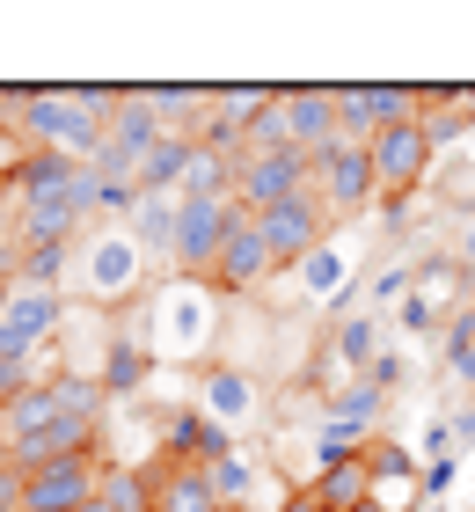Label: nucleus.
I'll return each mask as SVG.
<instances>
[{
  "label": "nucleus",
  "instance_id": "18",
  "mask_svg": "<svg viewBox=\"0 0 475 512\" xmlns=\"http://www.w3.org/2000/svg\"><path fill=\"white\" fill-rule=\"evenodd\" d=\"M300 278H307V293H315V300H337V308L351 300V286H359V271H351V249H344L337 235H329V242L300 264Z\"/></svg>",
  "mask_w": 475,
  "mask_h": 512
},
{
  "label": "nucleus",
  "instance_id": "29",
  "mask_svg": "<svg viewBox=\"0 0 475 512\" xmlns=\"http://www.w3.org/2000/svg\"><path fill=\"white\" fill-rule=\"evenodd\" d=\"M0 352H8V330H0Z\"/></svg>",
  "mask_w": 475,
  "mask_h": 512
},
{
  "label": "nucleus",
  "instance_id": "2",
  "mask_svg": "<svg viewBox=\"0 0 475 512\" xmlns=\"http://www.w3.org/2000/svg\"><path fill=\"white\" fill-rule=\"evenodd\" d=\"M66 286H74L88 308L117 315L125 300H147V249L132 242L125 220H95L74 235V271H66Z\"/></svg>",
  "mask_w": 475,
  "mask_h": 512
},
{
  "label": "nucleus",
  "instance_id": "17",
  "mask_svg": "<svg viewBox=\"0 0 475 512\" xmlns=\"http://www.w3.org/2000/svg\"><path fill=\"white\" fill-rule=\"evenodd\" d=\"M227 447H234V439H227L220 425H212V417H205L198 403L169 417V461H198V469H212V461H220Z\"/></svg>",
  "mask_w": 475,
  "mask_h": 512
},
{
  "label": "nucleus",
  "instance_id": "23",
  "mask_svg": "<svg viewBox=\"0 0 475 512\" xmlns=\"http://www.w3.org/2000/svg\"><path fill=\"white\" fill-rule=\"evenodd\" d=\"M454 469H461V461H454V454H446V461H432V469H424V476H417V491H424V498H439V491H446V483H454Z\"/></svg>",
  "mask_w": 475,
  "mask_h": 512
},
{
  "label": "nucleus",
  "instance_id": "6",
  "mask_svg": "<svg viewBox=\"0 0 475 512\" xmlns=\"http://www.w3.org/2000/svg\"><path fill=\"white\" fill-rule=\"evenodd\" d=\"M315 198L329 205V220H337V227H351V220H359L366 205L380 198L366 147H351V139H329V147L315 154Z\"/></svg>",
  "mask_w": 475,
  "mask_h": 512
},
{
  "label": "nucleus",
  "instance_id": "12",
  "mask_svg": "<svg viewBox=\"0 0 475 512\" xmlns=\"http://www.w3.org/2000/svg\"><path fill=\"white\" fill-rule=\"evenodd\" d=\"M373 447V439H366ZM366 447H351V454H322V469L300 483L315 505H329V512H359V505H373V461H366Z\"/></svg>",
  "mask_w": 475,
  "mask_h": 512
},
{
  "label": "nucleus",
  "instance_id": "16",
  "mask_svg": "<svg viewBox=\"0 0 475 512\" xmlns=\"http://www.w3.org/2000/svg\"><path fill=\"white\" fill-rule=\"evenodd\" d=\"M176 220H183V198L176 191H139L132 213H125L132 242L147 249V256H176Z\"/></svg>",
  "mask_w": 475,
  "mask_h": 512
},
{
  "label": "nucleus",
  "instance_id": "21",
  "mask_svg": "<svg viewBox=\"0 0 475 512\" xmlns=\"http://www.w3.org/2000/svg\"><path fill=\"white\" fill-rule=\"evenodd\" d=\"M446 374H454V381H475V315H461L454 337H446Z\"/></svg>",
  "mask_w": 475,
  "mask_h": 512
},
{
  "label": "nucleus",
  "instance_id": "15",
  "mask_svg": "<svg viewBox=\"0 0 475 512\" xmlns=\"http://www.w3.org/2000/svg\"><path fill=\"white\" fill-rule=\"evenodd\" d=\"M278 110L300 154H322L337 139V88H278Z\"/></svg>",
  "mask_w": 475,
  "mask_h": 512
},
{
  "label": "nucleus",
  "instance_id": "3",
  "mask_svg": "<svg viewBox=\"0 0 475 512\" xmlns=\"http://www.w3.org/2000/svg\"><path fill=\"white\" fill-rule=\"evenodd\" d=\"M139 330H147L154 359H190V352H205L212 330H220V293H212L205 278H169V286L147 293Z\"/></svg>",
  "mask_w": 475,
  "mask_h": 512
},
{
  "label": "nucleus",
  "instance_id": "19",
  "mask_svg": "<svg viewBox=\"0 0 475 512\" xmlns=\"http://www.w3.org/2000/svg\"><path fill=\"white\" fill-rule=\"evenodd\" d=\"M95 498H103L110 512H147L154 505V476L132 469V461H103V491Z\"/></svg>",
  "mask_w": 475,
  "mask_h": 512
},
{
  "label": "nucleus",
  "instance_id": "13",
  "mask_svg": "<svg viewBox=\"0 0 475 512\" xmlns=\"http://www.w3.org/2000/svg\"><path fill=\"white\" fill-rule=\"evenodd\" d=\"M198 410H205L220 432L256 425V410H264V388H256L242 366H205V374H198Z\"/></svg>",
  "mask_w": 475,
  "mask_h": 512
},
{
  "label": "nucleus",
  "instance_id": "8",
  "mask_svg": "<svg viewBox=\"0 0 475 512\" xmlns=\"http://www.w3.org/2000/svg\"><path fill=\"white\" fill-rule=\"evenodd\" d=\"M234 220H242V205H234V198H183L176 256H169V264H176L183 278H212V264H220V242L234 235Z\"/></svg>",
  "mask_w": 475,
  "mask_h": 512
},
{
  "label": "nucleus",
  "instance_id": "28",
  "mask_svg": "<svg viewBox=\"0 0 475 512\" xmlns=\"http://www.w3.org/2000/svg\"><path fill=\"white\" fill-rule=\"evenodd\" d=\"M359 512H388V505H380V498H373V505H359Z\"/></svg>",
  "mask_w": 475,
  "mask_h": 512
},
{
  "label": "nucleus",
  "instance_id": "7",
  "mask_svg": "<svg viewBox=\"0 0 475 512\" xmlns=\"http://www.w3.org/2000/svg\"><path fill=\"white\" fill-rule=\"evenodd\" d=\"M264 242H271V264L278 271H300L307 256H315L329 235H337V220H329V205L315 198V191H300V198H285V205H271L264 220Z\"/></svg>",
  "mask_w": 475,
  "mask_h": 512
},
{
  "label": "nucleus",
  "instance_id": "26",
  "mask_svg": "<svg viewBox=\"0 0 475 512\" xmlns=\"http://www.w3.org/2000/svg\"><path fill=\"white\" fill-rule=\"evenodd\" d=\"M461 264H475V220H468V235H461Z\"/></svg>",
  "mask_w": 475,
  "mask_h": 512
},
{
  "label": "nucleus",
  "instance_id": "1",
  "mask_svg": "<svg viewBox=\"0 0 475 512\" xmlns=\"http://www.w3.org/2000/svg\"><path fill=\"white\" fill-rule=\"evenodd\" d=\"M125 103V88H22L15 103V132L44 154H74L95 161L110 132V110Z\"/></svg>",
  "mask_w": 475,
  "mask_h": 512
},
{
  "label": "nucleus",
  "instance_id": "11",
  "mask_svg": "<svg viewBox=\"0 0 475 512\" xmlns=\"http://www.w3.org/2000/svg\"><path fill=\"white\" fill-rule=\"evenodd\" d=\"M271 271H278V264H271L264 227H256V213H242V220H234V235L220 242V264H212V278H205V286L220 293V300H234V293H256Z\"/></svg>",
  "mask_w": 475,
  "mask_h": 512
},
{
  "label": "nucleus",
  "instance_id": "10",
  "mask_svg": "<svg viewBox=\"0 0 475 512\" xmlns=\"http://www.w3.org/2000/svg\"><path fill=\"white\" fill-rule=\"evenodd\" d=\"M0 330H8V352H44L66 330V293H52V286L0 293Z\"/></svg>",
  "mask_w": 475,
  "mask_h": 512
},
{
  "label": "nucleus",
  "instance_id": "24",
  "mask_svg": "<svg viewBox=\"0 0 475 512\" xmlns=\"http://www.w3.org/2000/svg\"><path fill=\"white\" fill-rule=\"evenodd\" d=\"M454 447H475V403H468V410L454 417Z\"/></svg>",
  "mask_w": 475,
  "mask_h": 512
},
{
  "label": "nucleus",
  "instance_id": "14",
  "mask_svg": "<svg viewBox=\"0 0 475 512\" xmlns=\"http://www.w3.org/2000/svg\"><path fill=\"white\" fill-rule=\"evenodd\" d=\"M147 476H154V505L147 512H227L198 461H169L161 454V461H147Z\"/></svg>",
  "mask_w": 475,
  "mask_h": 512
},
{
  "label": "nucleus",
  "instance_id": "27",
  "mask_svg": "<svg viewBox=\"0 0 475 512\" xmlns=\"http://www.w3.org/2000/svg\"><path fill=\"white\" fill-rule=\"evenodd\" d=\"M0 454H8V410H0Z\"/></svg>",
  "mask_w": 475,
  "mask_h": 512
},
{
  "label": "nucleus",
  "instance_id": "30",
  "mask_svg": "<svg viewBox=\"0 0 475 512\" xmlns=\"http://www.w3.org/2000/svg\"><path fill=\"white\" fill-rule=\"evenodd\" d=\"M424 512H439V505H424Z\"/></svg>",
  "mask_w": 475,
  "mask_h": 512
},
{
  "label": "nucleus",
  "instance_id": "5",
  "mask_svg": "<svg viewBox=\"0 0 475 512\" xmlns=\"http://www.w3.org/2000/svg\"><path fill=\"white\" fill-rule=\"evenodd\" d=\"M366 161H373V183H380V198H410L424 176H432V161H439V147H432V132H424V118H410V125H388V132H373V147H366Z\"/></svg>",
  "mask_w": 475,
  "mask_h": 512
},
{
  "label": "nucleus",
  "instance_id": "20",
  "mask_svg": "<svg viewBox=\"0 0 475 512\" xmlns=\"http://www.w3.org/2000/svg\"><path fill=\"white\" fill-rule=\"evenodd\" d=\"M337 359H344V366H373V359H380L373 315H344V322H337Z\"/></svg>",
  "mask_w": 475,
  "mask_h": 512
},
{
  "label": "nucleus",
  "instance_id": "9",
  "mask_svg": "<svg viewBox=\"0 0 475 512\" xmlns=\"http://www.w3.org/2000/svg\"><path fill=\"white\" fill-rule=\"evenodd\" d=\"M95 491H103V454L52 461V469H30V483H22V512H88Z\"/></svg>",
  "mask_w": 475,
  "mask_h": 512
},
{
  "label": "nucleus",
  "instance_id": "22",
  "mask_svg": "<svg viewBox=\"0 0 475 512\" xmlns=\"http://www.w3.org/2000/svg\"><path fill=\"white\" fill-rule=\"evenodd\" d=\"M22 483H30V469L0 454V512H22Z\"/></svg>",
  "mask_w": 475,
  "mask_h": 512
},
{
  "label": "nucleus",
  "instance_id": "25",
  "mask_svg": "<svg viewBox=\"0 0 475 512\" xmlns=\"http://www.w3.org/2000/svg\"><path fill=\"white\" fill-rule=\"evenodd\" d=\"M278 512H329V505H315V498H307V491H293V498H285Z\"/></svg>",
  "mask_w": 475,
  "mask_h": 512
},
{
  "label": "nucleus",
  "instance_id": "4",
  "mask_svg": "<svg viewBox=\"0 0 475 512\" xmlns=\"http://www.w3.org/2000/svg\"><path fill=\"white\" fill-rule=\"evenodd\" d=\"M300 191H315V154H300V147H285V154H242V161H234V205L256 213V220H264L271 205L300 198Z\"/></svg>",
  "mask_w": 475,
  "mask_h": 512
}]
</instances>
